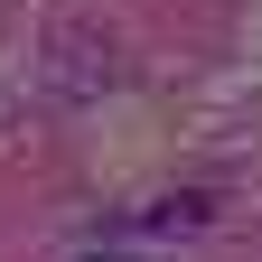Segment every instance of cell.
I'll return each mask as SVG.
<instances>
[{
    "instance_id": "obj_1",
    "label": "cell",
    "mask_w": 262,
    "mask_h": 262,
    "mask_svg": "<svg viewBox=\"0 0 262 262\" xmlns=\"http://www.w3.org/2000/svg\"><path fill=\"white\" fill-rule=\"evenodd\" d=\"M122 75V47H113V28L103 19H84V10H66L47 28V94H66V103H94Z\"/></svg>"
},
{
    "instance_id": "obj_2",
    "label": "cell",
    "mask_w": 262,
    "mask_h": 262,
    "mask_svg": "<svg viewBox=\"0 0 262 262\" xmlns=\"http://www.w3.org/2000/svg\"><path fill=\"white\" fill-rule=\"evenodd\" d=\"M215 206H206V196H169V206H150L141 225H150V234H187V225H206Z\"/></svg>"
},
{
    "instance_id": "obj_3",
    "label": "cell",
    "mask_w": 262,
    "mask_h": 262,
    "mask_svg": "<svg viewBox=\"0 0 262 262\" xmlns=\"http://www.w3.org/2000/svg\"><path fill=\"white\" fill-rule=\"evenodd\" d=\"M75 262H122V253H75Z\"/></svg>"
}]
</instances>
